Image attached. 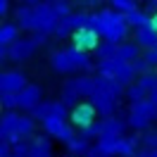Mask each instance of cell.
Instances as JSON below:
<instances>
[{"label": "cell", "instance_id": "obj_14", "mask_svg": "<svg viewBox=\"0 0 157 157\" xmlns=\"http://www.w3.org/2000/svg\"><path fill=\"white\" fill-rule=\"evenodd\" d=\"M31 117L38 119V121H45L50 117H67V105L62 102V100H43L38 107L31 112Z\"/></svg>", "mask_w": 157, "mask_h": 157}, {"label": "cell", "instance_id": "obj_44", "mask_svg": "<svg viewBox=\"0 0 157 157\" xmlns=\"http://www.w3.org/2000/svg\"><path fill=\"white\" fill-rule=\"evenodd\" d=\"M133 157H136V155H133Z\"/></svg>", "mask_w": 157, "mask_h": 157}, {"label": "cell", "instance_id": "obj_24", "mask_svg": "<svg viewBox=\"0 0 157 157\" xmlns=\"http://www.w3.org/2000/svg\"><path fill=\"white\" fill-rule=\"evenodd\" d=\"M19 40V24H2L0 29V45H12Z\"/></svg>", "mask_w": 157, "mask_h": 157}, {"label": "cell", "instance_id": "obj_28", "mask_svg": "<svg viewBox=\"0 0 157 157\" xmlns=\"http://www.w3.org/2000/svg\"><path fill=\"white\" fill-rule=\"evenodd\" d=\"M136 81L147 90V93H150V90L157 88V71H147V74H143V76H138Z\"/></svg>", "mask_w": 157, "mask_h": 157}, {"label": "cell", "instance_id": "obj_27", "mask_svg": "<svg viewBox=\"0 0 157 157\" xmlns=\"http://www.w3.org/2000/svg\"><path fill=\"white\" fill-rule=\"evenodd\" d=\"M109 5H112V10L121 12V14H131V12L138 10L136 0H109Z\"/></svg>", "mask_w": 157, "mask_h": 157}, {"label": "cell", "instance_id": "obj_34", "mask_svg": "<svg viewBox=\"0 0 157 157\" xmlns=\"http://www.w3.org/2000/svg\"><path fill=\"white\" fill-rule=\"evenodd\" d=\"M145 62L150 64V67H157V48H152V50H145Z\"/></svg>", "mask_w": 157, "mask_h": 157}, {"label": "cell", "instance_id": "obj_21", "mask_svg": "<svg viewBox=\"0 0 157 157\" xmlns=\"http://www.w3.org/2000/svg\"><path fill=\"white\" fill-rule=\"evenodd\" d=\"M140 57V45L136 40L133 43H119L117 45V59L121 62H133V59Z\"/></svg>", "mask_w": 157, "mask_h": 157}, {"label": "cell", "instance_id": "obj_13", "mask_svg": "<svg viewBox=\"0 0 157 157\" xmlns=\"http://www.w3.org/2000/svg\"><path fill=\"white\" fill-rule=\"evenodd\" d=\"M100 36L98 31H93V29H78L74 36H71V48H76L81 50V52H95L100 45Z\"/></svg>", "mask_w": 157, "mask_h": 157}, {"label": "cell", "instance_id": "obj_23", "mask_svg": "<svg viewBox=\"0 0 157 157\" xmlns=\"http://www.w3.org/2000/svg\"><path fill=\"white\" fill-rule=\"evenodd\" d=\"M126 21H128V26H133V29H143V26L152 24V14H147L143 10H136L131 14H126Z\"/></svg>", "mask_w": 157, "mask_h": 157}, {"label": "cell", "instance_id": "obj_6", "mask_svg": "<svg viewBox=\"0 0 157 157\" xmlns=\"http://www.w3.org/2000/svg\"><path fill=\"white\" fill-rule=\"evenodd\" d=\"M93 86H95V76H76L67 81L64 83V88H62V102L67 105V107H74L78 105V100L81 98H90L93 95Z\"/></svg>", "mask_w": 157, "mask_h": 157}, {"label": "cell", "instance_id": "obj_1", "mask_svg": "<svg viewBox=\"0 0 157 157\" xmlns=\"http://www.w3.org/2000/svg\"><path fill=\"white\" fill-rule=\"evenodd\" d=\"M17 24L19 29L31 33H55L59 17L52 10V2H38V5H19L17 7Z\"/></svg>", "mask_w": 157, "mask_h": 157}, {"label": "cell", "instance_id": "obj_5", "mask_svg": "<svg viewBox=\"0 0 157 157\" xmlns=\"http://www.w3.org/2000/svg\"><path fill=\"white\" fill-rule=\"evenodd\" d=\"M90 102L95 105V109L100 112V117H114L119 105V98L114 95V90L109 88V81L105 76H95V86H93V95Z\"/></svg>", "mask_w": 157, "mask_h": 157}, {"label": "cell", "instance_id": "obj_10", "mask_svg": "<svg viewBox=\"0 0 157 157\" xmlns=\"http://www.w3.org/2000/svg\"><path fill=\"white\" fill-rule=\"evenodd\" d=\"M40 124H43V131H45L50 138H57L59 143H64V145L76 136V133H74V126H69L62 117H50V119H45V121H40Z\"/></svg>", "mask_w": 157, "mask_h": 157}, {"label": "cell", "instance_id": "obj_42", "mask_svg": "<svg viewBox=\"0 0 157 157\" xmlns=\"http://www.w3.org/2000/svg\"><path fill=\"white\" fill-rule=\"evenodd\" d=\"M64 157H74V155H69V152H67V155H64Z\"/></svg>", "mask_w": 157, "mask_h": 157}, {"label": "cell", "instance_id": "obj_7", "mask_svg": "<svg viewBox=\"0 0 157 157\" xmlns=\"http://www.w3.org/2000/svg\"><path fill=\"white\" fill-rule=\"evenodd\" d=\"M98 74L105 76V78H109V81H121L124 86H131L133 78H136V71L131 67V62H121V59H117V57L100 59Z\"/></svg>", "mask_w": 157, "mask_h": 157}, {"label": "cell", "instance_id": "obj_12", "mask_svg": "<svg viewBox=\"0 0 157 157\" xmlns=\"http://www.w3.org/2000/svg\"><path fill=\"white\" fill-rule=\"evenodd\" d=\"M0 138H7L12 145L24 140L19 136V114L14 109H5L2 112V117H0Z\"/></svg>", "mask_w": 157, "mask_h": 157}, {"label": "cell", "instance_id": "obj_38", "mask_svg": "<svg viewBox=\"0 0 157 157\" xmlns=\"http://www.w3.org/2000/svg\"><path fill=\"white\" fill-rule=\"evenodd\" d=\"M38 2H43V0H21V5H38Z\"/></svg>", "mask_w": 157, "mask_h": 157}, {"label": "cell", "instance_id": "obj_22", "mask_svg": "<svg viewBox=\"0 0 157 157\" xmlns=\"http://www.w3.org/2000/svg\"><path fill=\"white\" fill-rule=\"evenodd\" d=\"M67 150H69V155H74V157H83V155L90 150L88 138H83L81 133H78V136H74V138L67 143Z\"/></svg>", "mask_w": 157, "mask_h": 157}, {"label": "cell", "instance_id": "obj_9", "mask_svg": "<svg viewBox=\"0 0 157 157\" xmlns=\"http://www.w3.org/2000/svg\"><path fill=\"white\" fill-rule=\"evenodd\" d=\"M98 109H95V105L93 102H78V105H74L71 107V112H69V119H71V126L76 128H88L90 124H95L98 121Z\"/></svg>", "mask_w": 157, "mask_h": 157}, {"label": "cell", "instance_id": "obj_8", "mask_svg": "<svg viewBox=\"0 0 157 157\" xmlns=\"http://www.w3.org/2000/svg\"><path fill=\"white\" fill-rule=\"evenodd\" d=\"M157 119V109L147 102V100H143V102H133L131 105V109H128V126L136 128V131H145V128H150V124Z\"/></svg>", "mask_w": 157, "mask_h": 157}, {"label": "cell", "instance_id": "obj_30", "mask_svg": "<svg viewBox=\"0 0 157 157\" xmlns=\"http://www.w3.org/2000/svg\"><path fill=\"white\" fill-rule=\"evenodd\" d=\"M81 136L88 138V140H93V138H95V140H100V138H102V126H100V119L95 121V124H90L88 128H83V131H81Z\"/></svg>", "mask_w": 157, "mask_h": 157}, {"label": "cell", "instance_id": "obj_20", "mask_svg": "<svg viewBox=\"0 0 157 157\" xmlns=\"http://www.w3.org/2000/svg\"><path fill=\"white\" fill-rule=\"evenodd\" d=\"M121 138L124 136H119V138H114V136L100 138L98 143H95V147H98L105 157H119V143H121Z\"/></svg>", "mask_w": 157, "mask_h": 157}, {"label": "cell", "instance_id": "obj_40", "mask_svg": "<svg viewBox=\"0 0 157 157\" xmlns=\"http://www.w3.org/2000/svg\"><path fill=\"white\" fill-rule=\"evenodd\" d=\"M147 157H157V147H155V150H150V152H147Z\"/></svg>", "mask_w": 157, "mask_h": 157}, {"label": "cell", "instance_id": "obj_43", "mask_svg": "<svg viewBox=\"0 0 157 157\" xmlns=\"http://www.w3.org/2000/svg\"><path fill=\"white\" fill-rule=\"evenodd\" d=\"M12 157H19V155H12Z\"/></svg>", "mask_w": 157, "mask_h": 157}, {"label": "cell", "instance_id": "obj_31", "mask_svg": "<svg viewBox=\"0 0 157 157\" xmlns=\"http://www.w3.org/2000/svg\"><path fill=\"white\" fill-rule=\"evenodd\" d=\"M131 67H133V71H136V76H143V74H147V71H152V67L145 62V57H138L131 62Z\"/></svg>", "mask_w": 157, "mask_h": 157}, {"label": "cell", "instance_id": "obj_19", "mask_svg": "<svg viewBox=\"0 0 157 157\" xmlns=\"http://www.w3.org/2000/svg\"><path fill=\"white\" fill-rule=\"evenodd\" d=\"M136 43L145 50L157 48V31L152 29V24H150V26H143V29H136Z\"/></svg>", "mask_w": 157, "mask_h": 157}, {"label": "cell", "instance_id": "obj_4", "mask_svg": "<svg viewBox=\"0 0 157 157\" xmlns=\"http://www.w3.org/2000/svg\"><path fill=\"white\" fill-rule=\"evenodd\" d=\"M45 33H33L29 38H19L14 40L12 45H0V59L5 62V59H10V62H24V59H29L36 50L45 43Z\"/></svg>", "mask_w": 157, "mask_h": 157}, {"label": "cell", "instance_id": "obj_37", "mask_svg": "<svg viewBox=\"0 0 157 157\" xmlns=\"http://www.w3.org/2000/svg\"><path fill=\"white\" fill-rule=\"evenodd\" d=\"M83 157H105V155H102V152H100L98 147L93 145V147H90V150H88V152H86V155H83Z\"/></svg>", "mask_w": 157, "mask_h": 157}, {"label": "cell", "instance_id": "obj_11", "mask_svg": "<svg viewBox=\"0 0 157 157\" xmlns=\"http://www.w3.org/2000/svg\"><path fill=\"white\" fill-rule=\"evenodd\" d=\"M86 24H88V12H78V14H69L64 19H59L57 29L52 36H57V38H71L78 29H86Z\"/></svg>", "mask_w": 157, "mask_h": 157}, {"label": "cell", "instance_id": "obj_29", "mask_svg": "<svg viewBox=\"0 0 157 157\" xmlns=\"http://www.w3.org/2000/svg\"><path fill=\"white\" fill-rule=\"evenodd\" d=\"M0 105H2L5 109H17V107H19L17 93H0Z\"/></svg>", "mask_w": 157, "mask_h": 157}, {"label": "cell", "instance_id": "obj_25", "mask_svg": "<svg viewBox=\"0 0 157 157\" xmlns=\"http://www.w3.org/2000/svg\"><path fill=\"white\" fill-rule=\"evenodd\" d=\"M147 95H150V93H147L138 81H133V83L126 88V98L131 100V105H133V102H143V100H147Z\"/></svg>", "mask_w": 157, "mask_h": 157}, {"label": "cell", "instance_id": "obj_15", "mask_svg": "<svg viewBox=\"0 0 157 157\" xmlns=\"http://www.w3.org/2000/svg\"><path fill=\"white\" fill-rule=\"evenodd\" d=\"M26 86H29V81H26V74H21V71H2L0 74V93H17L19 95Z\"/></svg>", "mask_w": 157, "mask_h": 157}, {"label": "cell", "instance_id": "obj_26", "mask_svg": "<svg viewBox=\"0 0 157 157\" xmlns=\"http://www.w3.org/2000/svg\"><path fill=\"white\" fill-rule=\"evenodd\" d=\"M95 55H98V62L100 59H112L117 57V43H107V40H102L95 50Z\"/></svg>", "mask_w": 157, "mask_h": 157}, {"label": "cell", "instance_id": "obj_35", "mask_svg": "<svg viewBox=\"0 0 157 157\" xmlns=\"http://www.w3.org/2000/svg\"><path fill=\"white\" fill-rule=\"evenodd\" d=\"M7 12H10V0H0V14L5 17Z\"/></svg>", "mask_w": 157, "mask_h": 157}, {"label": "cell", "instance_id": "obj_18", "mask_svg": "<svg viewBox=\"0 0 157 157\" xmlns=\"http://www.w3.org/2000/svg\"><path fill=\"white\" fill-rule=\"evenodd\" d=\"M29 157H52V145L50 138L45 136H33L29 140Z\"/></svg>", "mask_w": 157, "mask_h": 157}, {"label": "cell", "instance_id": "obj_33", "mask_svg": "<svg viewBox=\"0 0 157 157\" xmlns=\"http://www.w3.org/2000/svg\"><path fill=\"white\" fill-rule=\"evenodd\" d=\"M140 140H143V145H145V147L155 150V147H157V131H147V133L140 138Z\"/></svg>", "mask_w": 157, "mask_h": 157}, {"label": "cell", "instance_id": "obj_39", "mask_svg": "<svg viewBox=\"0 0 157 157\" xmlns=\"http://www.w3.org/2000/svg\"><path fill=\"white\" fill-rule=\"evenodd\" d=\"M152 29L157 31V12H155V14H152Z\"/></svg>", "mask_w": 157, "mask_h": 157}, {"label": "cell", "instance_id": "obj_32", "mask_svg": "<svg viewBox=\"0 0 157 157\" xmlns=\"http://www.w3.org/2000/svg\"><path fill=\"white\" fill-rule=\"evenodd\" d=\"M52 10H55V14H57L59 19H64V17H69V14H74L71 7H69V2H52Z\"/></svg>", "mask_w": 157, "mask_h": 157}, {"label": "cell", "instance_id": "obj_17", "mask_svg": "<svg viewBox=\"0 0 157 157\" xmlns=\"http://www.w3.org/2000/svg\"><path fill=\"white\" fill-rule=\"evenodd\" d=\"M100 126H102V138H107V136L119 138V136H124L128 121H121L119 117H102L100 119Z\"/></svg>", "mask_w": 157, "mask_h": 157}, {"label": "cell", "instance_id": "obj_3", "mask_svg": "<svg viewBox=\"0 0 157 157\" xmlns=\"http://www.w3.org/2000/svg\"><path fill=\"white\" fill-rule=\"evenodd\" d=\"M98 19H100V26H98V33L102 36V40L107 43H124L128 33V21H126V14H121L117 10H100L98 12Z\"/></svg>", "mask_w": 157, "mask_h": 157}, {"label": "cell", "instance_id": "obj_36", "mask_svg": "<svg viewBox=\"0 0 157 157\" xmlns=\"http://www.w3.org/2000/svg\"><path fill=\"white\" fill-rule=\"evenodd\" d=\"M147 102H150V105L157 109V88H155V90H150V95H147Z\"/></svg>", "mask_w": 157, "mask_h": 157}, {"label": "cell", "instance_id": "obj_16", "mask_svg": "<svg viewBox=\"0 0 157 157\" xmlns=\"http://www.w3.org/2000/svg\"><path fill=\"white\" fill-rule=\"evenodd\" d=\"M17 98H19V109H24V112H33V109L43 102V90H40V86H36V83H29Z\"/></svg>", "mask_w": 157, "mask_h": 157}, {"label": "cell", "instance_id": "obj_41", "mask_svg": "<svg viewBox=\"0 0 157 157\" xmlns=\"http://www.w3.org/2000/svg\"><path fill=\"white\" fill-rule=\"evenodd\" d=\"M147 2H150V5H155V7H157V0H147Z\"/></svg>", "mask_w": 157, "mask_h": 157}, {"label": "cell", "instance_id": "obj_2", "mask_svg": "<svg viewBox=\"0 0 157 157\" xmlns=\"http://www.w3.org/2000/svg\"><path fill=\"white\" fill-rule=\"evenodd\" d=\"M50 67L57 74H76V71H90L93 62L88 52H81L76 48H62L50 57Z\"/></svg>", "mask_w": 157, "mask_h": 157}]
</instances>
